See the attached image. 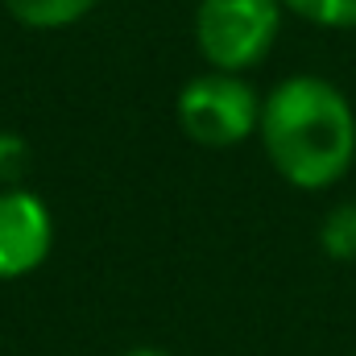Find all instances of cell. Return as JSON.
Masks as SVG:
<instances>
[{
  "label": "cell",
  "mask_w": 356,
  "mask_h": 356,
  "mask_svg": "<svg viewBox=\"0 0 356 356\" xmlns=\"http://www.w3.org/2000/svg\"><path fill=\"white\" fill-rule=\"evenodd\" d=\"M29 141L13 129H0V186H21L29 170Z\"/></svg>",
  "instance_id": "obj_8"
},
{
  "label": "cell",
  "mask_w": 356,
  "mask_h": 356,
  "mask_svg": "<svg viewBox=\"0 0 356 356\" xmlns=\"http://www.w3.org/2000/svg\"><path fill=\"white\" fill-rule=\"evenodd\" d=\"M319 249L340 261V266H356V199L336 203L323 224H319Z\"/></svg>",
  "instance_id": "obj_6"
},
{
  "label": "cell",
  "mask_w": 356,
  "mask_h": 356,
  "mask_svg": "<svg viewBox=\"0 0 356 356\" xmlns=\"http://www.w3.org/2000/svg\"><path fill=\"white\" fill-rule=\"evenodd\" d=\"M99 0H4L8 17L25 29H67L79 25Z\"/></svg>",
  "instance_id": "obj_5"
},
{
  "label": "cell",
  "mask_w": 356,
  "mask_h": 356,
  "mask_svg": "<svg viewBox=\"0 0 356 356\" xmlns=\"http://www.w3.org/2000/svg\"><path fill=\"white\" fill-rule=\"evenodd\" d=\"M282 0H199L195 46L207 71L245 75L261 67L282 33Z\"/></svg>",
  "instance_id": "obj_2"
},
{
  "label": "cell",
  "mask_w": 356,
  "mask_h": 356,
  "mask_svg": "<svg viewBox=\"0 0 356 356\" xmlns=\"http://www.w3.org/2000/svg\"><path fill=\"white\" fill-rule=\"evenodd\" d=\"M261 149L294 191H332L356 162V108L323 75H286L261 95Z\"/></svg>",
  "instance_id": "obj_1"
},
{
  "label": "cell",
  "mask_w": 356,
  "mask_h": 356,
  "mask_svg": "<svg viewBox=\"0 0 356 356\" xmlns=\"http://www.w3.org/2000/svg\"><path fill=\"white\" fill-rule=\"evenodd\" d=\"M54 249V216L29 186H0V282L29 277Z\"/></svg>",
  "instance_id": "obj_4"
},
{
  "label": "cell",
  "mask_w": 356,
  "mask_h": 356,
  "mask_svg": "<svg viewBox=\"0 0 356 356\" xmlns=\"http://www.w3.org/2000/svg\"><path fill=\"white\" fill-rule=\"evenodd\" d=\"M178 129L207 149H232L249 137H257L261 124V95L245 75L228 71H203L186 79L178 91Z\"/></svg>",
  "instance_id": "obj_3"
},
{
  "label": "cell",
  "mask_w": 356,
  "mask_h": 356,
  "mask_svg": "<svg viewBox=\"0 0 356 356\" xmlns=\"http://www.w3.org/2000/svg\"><path fill=\"white\" fill-rule=\"evenodd\" d=\"M282 8L319 29H356V0H282Z\"/></svg>",
  "instance_id": "obj_7"
},
{
  "label": "cell",
  "mask_w": 356,
  "mask_h": 356,
  "mask_svg": "<svg viewBox=\"0 0 356 356\" xmlns=\"http://www.w3.org/2000/svg\"><path fill=\"white\" fill-rule=\"evenodd\" d=\"M120 356H170V353H162V348H149V344H141V348H129V353H120Z\"/></svg>",
  "instance_id": "obj_9"
}]
</instances>
